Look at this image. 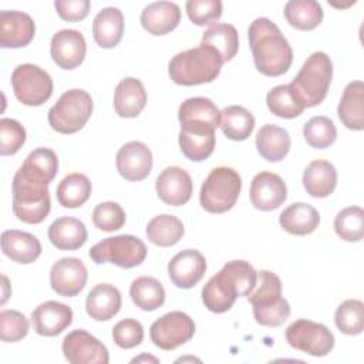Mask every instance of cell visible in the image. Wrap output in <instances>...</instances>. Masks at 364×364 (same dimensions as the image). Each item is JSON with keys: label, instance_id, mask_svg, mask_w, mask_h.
Instances as JSON below:
<instances>
[{"label": "cell", "instance_id": "cell-15", "mask_svg": "<svg viewBox=\"0 0 364 364\" xmlns=\"http://www.w3.org/2000/svg\"><path fill=\"white\" fill-rule=\"evenodd\" d=\"M88 272L78 257L58 259L50 270L51 289L63 297L77 296L87 284Z\"/></svg>", "mask_w": 364, "mask_h": 364}, {"label": "cell", "instance_id": "cell-45", "mask_svg": "<svg viewBox=\"0 0 364 364\" xmlns=\"http://www.w3.org/2000/svg\"><path fill=\"white\" fill-rule=\"evenodd\" d=\"M125 212L117 202H101L92 210V222L102 232H114L125 225Z\"/></svg>", "mask_w": 364, "mask_h": 364}, {"label": "cell", "instance_id": "cell-39", "mask_svg": "<svg viewBox=\"0 0 364 364\" xmlns=\"http://www.w3.org/2000/svg\"><path fill=\"white\" fill-rule=\"evenodd\" d=\"M20 169L33 179L50 183L58 171L57 154L50 148H37L27 155Z\"/></svg>", "mask_w": 364, "mask_h": 364}, {"label": "cell", "instance_id": "cell-2", "mask_svg": "<svg viewBox=\"0 0 364 364\" xmlns=\"http://www.w3.org/2000/svg\"><path fill=\"white\" fill-rule=\"evenodd\" d=\"M257 284V272L246 260L228 262L202 289V301L212 313L232 309L237 297L249 296Z\"/></svg>", "mask_w": 364, "mask_h": 364}, {"label": "cell", "instance_id": "cell-43", "mask_svg": "<svg viewBox=\"0 0 364 364\" xmlns=\"http://www.w3.org/2000/svg\"><path fill=\"white\" fill-rule=\"evenodd\" d=\"M334 230L346 242H360L364 236V210L360 206L341 209L334 218Z\"/></svg>", "mask_w": 364, "mask_h": 364}, {"label": "cell", "instance_id": "cell-35", "mask_svg": "<svg viewBox=\"0 0 364 364\" xmlns=\"http://www.w3.org/2000/svg\"><path fill=\"white\" fill-rule=\"evenodd\" d=\"M284 17L291 27L309 31L323 21L324 11L314 0H290L284 4Z\"/></svg>", "mask_w": 364, "mask_h": 364}, {"label": "cell", "instance_id": "cell-20", "mask_svg": "<svg viewBox=\"0 0 364 364\" xmlns=\"http://www.w3.org/2000/svg\"><path fill=\"white\" fill-rule=\"evenodd\" d=\"M206 272V259L196 249H185L176 253L168 263L171 282L179 289H191L200 282Z\"/></svg>", "mask_w": 364, "mask_h": 364}, {"label": "cell", "instance_id": "cell-8", "mask_svg": "<svg viewBox=\"0 0 364 364\" xmlns=\"http://www.w3.org/2000/svg\"><path fill=\"white\" fill-rule=\"evenodd\" d=\"M94 102L91 95L80 88L65 91L48 111L50 127L60 134H74L91 118Z\"/></svg>", "mask_w": 364, "mask_h": 364}, {"label": "cell", "instance_id": "cell-24", "mask_svg": "<svg viewBox=\"0 0 364 364\" xmlns=\"http://www.w3.org/2000/svg\"><path fill=\"white\" fill-rule=\"evenodd\" d=\"M146 98L144 84L138 78L127 77L115 88L114 109L121 118H135L145 108Z\"/></svg>", "mask_w": 364, "mask_h": 364}, {"label": "cell", "instance_id": "cell-30", "mask_svg": "<svg viewBox=\"0 0 364 364\" xmlns=\"http://www.w3.org/2000/svg\"><path fill=\"white\" fill-rule=\"evenodd\" d=\"M279 223L287 233L304 236L313 233L318 228L320 215L314 206L304 202H296L282 210Z\"/></svg>", "mask_w": 364, "mask_h": 364}, {"label": "cell", "instance_id": "cell-51", "mask_svg": "<svg viewBox=\"0 0 364 364\" xmlns=\"http://www.w3.org/2000/svg\"><path fill=\"white\" fill-rule=\"evenodd\" d=\"M138 361H152V363H158L159 360L152 357V355H141V357H136L132 360V363H138Z\"/></svg>", "mask_w": 364, "mask_h": 364}, {"label": "cell", "instance_id": "cell-17", "mask_svg": "<svg viewBox=\"0 0 364 364\" xmlns=\"http://www.w3.org/2000/svg\"><path fill=\"white\" fill-rule=\"evenodd\" d=\"M249 198L256 209L270 212L284 203L287 199V188L277 173L263 171L252 179Z\"/></svg>", "mask_w": 364, "mask_h": 364}, {"label": "cell", "instance_id": "cell-6", "mask_svg": "<svg viewBox=\"0 0 364 364\" xmlns=\"http://www.w3.org/2000/svg\"><path fill=\"white\" fill-rule=\"evenodd\" d=\"M13 212L18 220L30 225L41 223L51 209L48 183L33 179L20 168L13 178Z\"/></svg>", "mask_w": 364, "mask_h": 364}, {"label": "cell", "instance_id": "cell-36", "mask_svg": "<svg viewBox=\"0 0 364 364\" xmlns=\"http://www.w3.org/2000/svg\"><path fill=\"white\" fill-rule=\"evenodd\" d=\"M202 43L215 48L220 54L223 63H228L239 50V34L232 24L216 23L205 30Z\"/></svg>", "mask_w": 364, "mask_h": 364}, {"label": "cell", "instance_id": "cell-3", "mask_svg": "<svg viewBox=\"0 0 364 364\" xmlns=\"http://www.w3.org/2000/svg\"><path fill=\"white\" fill-rule=\"evenodd\" d=\"M222 65L220 54L210 46L200 43L195 48L175 54L168 64V73L175 84L191 87L216 80Z\"/></svg>", "mask_w": 364, "mask_h": 364}, {"label": "cell", "instance_id": "cell-52", "mask_svg": "<svg viewBox=\"0 0 364 364\" xmlns=\"http://www.w3.org/2000/svg\"><path fill=\"white\" fill-rule=\"evenodd\" d=\"M3 283H4V294H3L1 303H6V300H7V297H9V294H7V291H6V287H7V277H6V276H3Z\"/></svg>", "mask_w": 364, "mask_h": 364}, {"label": "cell", "instance_id": "cell-22", "mask_svg": "<svg viewBox=\"0 0 364 364\" xmlns=\"http://www.w3.org/2000/svg\"><path fill=\"white\" fill-rule=\"evenodd\" d=\"M31 323L38 336L54 337L73 323V310L64 303L48 300L33 310Z\"/></svg>", "mask_w": 364, "mask_h": 364}, {"label": "cell", "instance_id": "cell-42", "mask_svg": "<svg viewBox=\"0 0 364 364\" xmlns=\"http://www.w3.org/2000/svg\"><path fill=\"white\" fill-rule=\"evenodd\" d=\"M303 136L311 148L324 149L334 144L337 138V129L328 117L316 115L304 124Z\"/></svg>", "mask_w": 364, "mask_h": 364}, {"label": "cell", "instance_id": "cell-32", "mask_svg": "<svg viewBox=\"0 0 364 364\" xmlns=\"http://www.w3.org/2000/svg\"><path fill=\"white\" fill-rule=\"evenodd\" d=\"M291 139L289 132L274 124L263 125L256 134L259 155L269 162H279L289 154Z\"/></svg>", "mask_w": 364, "mask_h": 364}, {"label": "cell", "instance_id": "cell-19", "mask_svg": "<svg viewBox=\"0 0 364 364\" xmlns=\"http://www.w3.org/2000/svg\"><path fill=\"white\" fill-rule=\"evenodd\" d=\"M155 189L158 198L171 206L185 205L193 192L191 175L179 166L165 168L156 178Z\"/></svg>", "mask_w": 364, "mask_h": 364}, {"label": "cell", "instance_id": "cell-40", "mask_svg": "<svg viewBox=\"0 0 364 364\" xmlns=\"http://www.w3.org/2000/svg\"><path fill=\"white\" fill-rule=\"evenodd\" d=\"M178 142L182 154L189 161L202 162L212 155L216 144V136H215V132L199 134V132H189V131L181 129Z\"/></svg>", "mask_w": 364, "mask_h": 364}, {"label": "cell", "instance_id": "cell-7", "mask_svg": "<svg viewBox=\"0 0 364 364\" xmlns=\"http://www.w3.org/2000/svg\"><path fill=\"white\" fill-rule=\"evenodd\" d=\"M240 189L242 178L233 168H213L200 188V206L209 213H225L236 205Z\"/></svg>", "mask_w": 364, "mask_h": 364}, {"label": "cell", "instance_id": "cell-11", "mask_svg": "<svg viewBox=\"0 0 364 364\" xmlns=\"http://www.w3.org/2000/svg\"><path fill=\"white\" fill-rule=\"evenodd\" d=\"M284 336L290 347L313 357H324L334 347L333 333L324 324L306 318L293 321Z\"/></svg>", "mask_w": 364, "mask_h": 364}, {"label": "cell", "instance_id": "cell-5", "mask_svg": "<svg viewBox=\"0 0 364 364\" xmlns=\"http://www.w3.org/2000/svg\"><path fill=\"white\" fill-rule=\"evenodd\" d=\"M259 287L247 296L253 306V316L257 324L264 327H279L290 316V304L282 297V280L269 270L257 273Z\"/></svg>", "mask_w": 364, "mask_h": 364}, {"label": "cell", "instance_id": "cell-48", "mask_svg": "<svg viewBox=\"0 0 364 364\" xmlns=\"http://www.w3.org/2000/svg\"><path fill=\"white\" fill-rule=\"evenodd\" d=\"M185 9L189 20L196 26H212L222 16L220 0H188Z\"/></svg>", "mask_w": 364, "mask_h": 364}, {"label": "cell", "instance_id": "cell-23", "mask_svg": "<svg viewBox=\"0 0 364 364\" xmlns=\"http://www.w3.org/2000/svg\"><path fill=\"white\" fill-rule=\"evenodd\" d=\"M181 21V9L173 1H154L141 11V24L152 36H165Z\"/></svg>", "mask_w": 364, "mask_h": 364}, {"label": "cell", "instance_id": "cell-12", "mask_svg": "<svg viewBox=\"0 0 364 364\" xmlns=\"http://www.w3.org/2000/svg\"><path fill=\"white\" fill-rule=\"evenodd\" d=\"M195 334L193 320L183 311L175 310L156 318L149 328L151 341L162 350H175Z\"/></svg>", "mask_w": 364, "mask_h": 364}, {"label": "cell", "instance_id": "cell-41", "mask_svg": "<svg viewBox=\"0 0 364 364\" xmlns=\"http://www.w3.org/2000/svg\"><path fill=\"white\" fill-rule=\"evenodd\" d=\"M337 328L347 336H357L364 328V304L361 300L348 299L343 301L334 314Z\"/></svg>", "mask_w": 364, "mask_h": 364}, {"label": "cell", "instance_id": "cell-26", "mask_svg": "<svg viewBox=\"0 0 364 364\" xmlns=\"http://www.w3.org/2000/svg\"><path fill=\"white\" fill-rule=\"evenodd\" d=\"M122 297L119 290L109 283H100L91 289L85 300L87 314L95 321L112 318L121 309Z\"/></svg>", "mask_w": 364, "mask_h": 364}, {"label": "cell", "instance_id": "cell-46", "mask_svg": "<svg viewBox=\"0 0 364 364\" xmlns=\"http://www.w3.org/2000/svg\"><path fill=\"white\" fill-rule=\"evenodd\" d=\"M30 330L27 317L17 310L0 311V338L4 343H16L23 340Z\"/></svg>", "mask_w": 364, "mask_h": 364}, {"label": "cell", "instance_id": "cell-38", "mask_svg": "<svg viewBox=\"0 0 364 364\" xmlns=\"http://www.w3.org/2000/svg\"><path fill=\"white\" fill-rule=\"evenodd\" d=\"M255 128L253 114L242 105H229L222 111L220 129L232 141H245Z\"/></svg>", "mask_w": 364, "mask_h": 364}, {"label": "cell", "instance_id": "cell-37", "mask_svg": "<svg viewBox=\"0 0 364 364\" xmlns=\"http://www.w3.org/2000/svg\"><path fill=\"white\" fill-rule=\"evenodd\" d=\"M129 296L136 307L154 311L165 303V289L159 280L151 276L136 277L129 287Z\"/></svg>", "mask_w": 364, "mask_h": 364}, {"label": "cell", "instance_id": "cell-4", "mask_svg": "<svg viewBox=\"0 0 364 364\" xmlns=\"http://www.w3.org/2000/svg\"><path fill=\"white\" fill-rule=\"evenodd\" d=\"M333 78V63L323 51H316L289 84L291 94L303 108H311L324 101Z\"/></svg>", "mask_w": 364, "mask_h": 364}, {"label": "cell", "instance_id": "cell-16", "mask_svg": "<svg viewBox=\"0 0 364 364\" xmlns=\"http://www.w3.org/2000/svg\"><path fill=\"white\" fill-rule=\"evenodd\" d=\"M154 158L151 149L141 141H131L124 144L115 158L118 173L131 182L145 179L152 169Z\"/></svg>", "mask_w": 364, "mask_h": 364}, {"label": "cell", "instance_id": "cell-44", "mask_svg": "<svg viewBox=\"0 0 364 364\" xmlns=\"http://www.w3.org/2000/svg\"><path fill=\"white\" fill-rule=\"evenodd\" d=\"M266 104L272 114L286 119L296 118L304 111V108L297 102V100L291 94L289 84L272 88L266 95Z\"/></svg>", "mask_w": 364, "mask_h": 364}, {"label": "cell", "instance_id": "cell-10", "mask_svg": "<svg viewBox=\"0 0 364 364\" xmlns=\"http://www.w3.org/2000/svg\"><path fill=\"white\" fill-rule=\"evenodd\" d=\"M14 97L24 105H43L53 94V78L41 67L30 63L20 64L11 73Z\"/></svg>", "mask_w": 364, "mask_h": 364}, {"label": "cell", "instance_id": "cell-31", "mask_svg": "<svg viewBox=\"0 0 364 364\" xmlns=\"http://www.w3.org/2000/svg\"><path fill=\"white\" fill-rule=\"evenodd\" d=\"M124 34V16L117 7H105L92 21V36L95 43L102 48L118 46Z\"/></svg>", "mask_w": 364, "mask_h": 364}, {"label": "cell", "instance_id": "cell-14", "mask_svg": "<svg viewBox=\"0 0 364 364\" xmlns=\"http://www.w3.org/2000/svg\"><path fill=\"white\" fill-rule=\"evenodd\" d=\"M65 360L71 364H107L109 361L107 347L85 330H73L61 344Z\"/></svg>", "mask_w": 364, "mask_h": 364}, {"label": "cell", "instance_id": "cell-25", "mask_svg": "<svg viewBox=\"0 0 364 364\" xmlns=\"http://www.w3.org/2000/svg\"><path fill=\"white\" fill-rule=\"evenodd\" d=\"M1 250L13 262L28 264L41 255V243L28 232L9 229L1 233Z\"/></svg>", "mask_w": 364, "mask_h": 364}, {"label": "cell", "instance_id": "cell-28", "mask_svg": "<svg viewBox=\"0 0 364 364\" xmlns=\"http://www.w3.org/2000/svg\"><path fill=\"white\" fill-rule=\"evenodd\" d=\"M337 114L344 127L353 131L364 129V84L351 81L343 91Z\"/></svg>", "mask_w": 364, "mask_h": 364}, {"label": "cell", "instance_id": "cell-18", "mask_svg": "<svg viewBox=\"0 0 364 364\" xmlns=\"http://www.w3.org/2000/svg\"><path fill=\"white\" fill-rule=\"evenodd\" d=\"M87 44L78 30L64 28L57 31L50 43L53 61L63 70L77 68L85 58Z\"/></svg>", "mask_w": 364, "mask_h": 364}, {"label": "cell", "instance_id": "cell-33", "mask_svg": "<svg viewBox=\"0 0 364 364\" xmlns=\"http://www.w3.org/2000/svg\"><path fill=\"white\" fill-rule=\"evenodd\" d=\"M146 237L151 243L161 247L176 245L185 235V228L181 219L173 215H158L152 218L145 229Z\"/></svg>", "mask_w": 364, "mask_h": 364}, {"label": "cell", "instance_id": "cell-13", "mask_svg": "<svg viewBox=\"0 0 364 364\" xmlns=\"http://www.w3.org/2000/svg\"><path fill=\"white\" fill-rule=\"evenodd\" d=\"M178 119L183 131L199 134L215 132L220 127L222 111L209 98L192 97L179 105Z\"/></svg>", "mask_w": 364, "mask_h": 364}, {"label": "cell", "instance_id": "cell-1", "mask_svg": "<svg viewBox=\"0 0 364 364\" xmlns=\"http://www.w3.org/2000/svg\"><path fill=\"white\" fill-rule=\"evenodd\" d=\"M255 67L267 77L283 75L293 63V50L280 28L267 17H259L247 28Z\"/></svg>", "mask_w": 364, "mask_h": 364}, {"label": "cell", "instance_id": "cell-21", "mask_svg": "<svg viewBox=\"0 0 364 364\" xmlns=\"http://www.w3.org/2000/svg\"><path fill=\"white\" fill-rule=\"evenodd\" d=\"M36 34L33 18L18 10L0 11V46L3 48H20L31 43Z\"/></svg>", "mask_w": 364, "mask_h": 364}, {"label": "cell", "instance_id": "cell-9", "mask_svg": "<svg viewBox=\"0 0 364 364\" xmlns=\"http://www.w3.org/2000/svg\"><path fill=\"white\" fill-rule=\"evenodd\" d=\"M146 253L148 249L139 237L132 235H118L95 243L90 249L88 256L97 264L112 263L122 269H132L145 260Z\"/></svg>", "mask_w": 364, "mask_h": 364}, {"label": "cell", "instance_id": "cell-49", "mask_svg": "<svg viewBox=\"0 0 364 364\" xmlns=\"http://www.w3.org/2000/svg\"><path fill=\"white\" fill-rule=\"evenodd\" d=\"M112 340L121 348H134L144 340V327L135 318H124L114 326Z\"/></svg>", "mask_w": 364, "mask_h": 364}, {"label": "cell", "instance_id": "cell-27", "mask_svg": "<svg viewBox=\"0 0 364 364\" xmlns=\"http://www.w3.org/2000/svg\"><path fill=\"white\" fill-rule=\"evenodd\" d=\"M48 240L58 250H77L88 239L85 225L73 216L55 219L48 228Z\"/></svg>", "mask_w": 364, "mask_h": 364}, {"label": "cell", "instance_id": "cell-47", "mask_svg": "<svg viewBox=\"0 0 364 364\" xmlns=\"http://www.w3.org/2000/svg\"><path fill=\"white\" fill-rule=\"evenodd\" d=\"M24 127L11 118L0 119V155H14L26 142Z\"/></svg>", "mask_w": 364, "mask_h": 364}, {"label": "cell", "instance_id": "cell-50", "mask_svg": "<svg viewBox=\"0 0 364 364\" xmlns=\"http://www.w3.org/2000/svg\"><path fill=\"white\" fill-rule=\"evenodd\" d=\"M54 7L63 20L80 21L88 16L91 3L90 0H55Z\"/></svg>", "mask_w": 364, "mask_h": 364}, {"label": "cell", "instance_id": "cell-29", "mask_svg": "<svg viewBox=\"0 0 364 364\" xmlns=\"http://www.w3.org/2000/svg\"><path fill=\"white\" fill-rule=\"evenodd\" d=\"M337 185V171L333 164L324 159L310 162L303 172V186L313 198L330 196Z\"/></svg>", "mask_w": 364, "mask_h": 364}, {"label": "cell", "instance_id": "cell-34", "mask_svg": "<svg viewBox=\"0 0 364 364\" xmlns=\"http://www.w3.org/2000/svg\"><path fill=\"white\" fill-rule=\"evenodd\" d=\"M91 181L80 172L68 173L57 186V200L63 208L74 209L82 206L91 196Z\"/></svg>", "mask_w": 364, "mask_h": 364}]
</instances>
